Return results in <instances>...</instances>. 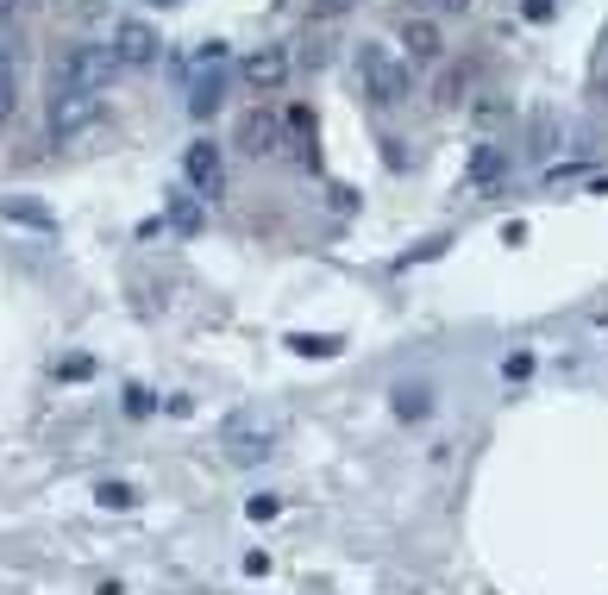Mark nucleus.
<instances>
[{
    "instance_id": "nucleus-7",
    "label": "nucleus",
    "mask_w": 608,
    "mask_h": 595,
    "mask_svg": "<svg viewBox=\"0 0 608 595\" xmlns=\"http://www.w3.org/2000/svg\"><path fill=\"white\" fill-rule=\"evenodd\" d=\"M283 119H276V113H264V107H251L245 119H239V151H251V157H276V151H283Z\"/></svg>"
},
{
    "instance_id": "nucleus-3",
    "label": "nucleus",
    "mask_w": 608,
    "mask_h": 595,
    "mask_svg": "<svg viewBox=\"0 0 608 595\" xmlns=\"http://www.w3.org/2000/svg\"><path fill=\"white\" fill-rule=\"evenodd\" d=\"M101 119V94H88V88H57L51 94V138L63 145V138H76L82 126H95Z\"/></svg>"
},
{
    "instance_id": "nucleus-1",
    "label": "nucleus",
    "mask_w": 608,
    "mask_h": 595,
    "mask_svg": "<svg viewBox=\"0 0 608 595\" xmlns=\"http://www.w3.org/2000/svg\"><path fill=\"white\" fill-rule=\"evenodd\" d=\"M358 82H364V94H370L377 107H402L408 94H414L408 63H395L383 44H358Z\"/></svg>"
},
{
    "instance_id": "nucleus-17",
    "label": "nucleus",
    "mask_w": 608,
    "mask_h": 595,
    "mask_svg": "<svg viewBox=\"0 0 608 595\" xmlns=\"http://www.w3.org/2000/svg\"><path fill=\"white\" fill-rule=\"evenodd\" d=\"M464 82H471V69H464V63H452L446 76H439V88H433V101H439V107H458V101H464Z\"/></svg>"
},
{
    "instance_id": "nucleus-16",
    "label": "nucleus",
    "mask_w": 608,
    "mask_h": 595,
    "mask_svg": "<svg viewBox=\"0 0 608 595\" xmlns=\"http://www.w3.org/2000/svg\"><path fill=\"white\" fill-rule=\"evenodd\" d=\"M289 351H301V357H339L345 345L333 339V332H289Z\"/></svg>"
},
{
    "instance_id": "nucleus-2",
    "label": "nucleus",
    "mask_w": 608,
    "mask_h": 595,
    "mask_svg": "<svg viewBox=\"0 0 608 595\" xmlns=\"http://www.w3.org/2000/svg\"><path fill=\"white\" fill-rule=\"evenodd\" d=\"M120 57H113V44H69L63 63H57V88H88V94H101L113 76H120Z\"/></svg>"
},
{
    "instance_id": "nucleus-29",
    "label": "nucleus",
    "mask_w": 608,
    "mask_h": 595,
    "mask_svg": "<svg viewBox=\"0 0 608 595\" xmlns=\"http://www.w3.org/2000/svg\"><path fill=\"white\" fill-rule=\"evenodd\" d=\"M326 195H333V213H352V207H358V195H352V188H339V182L326 188Z\"/></svg>"
},
{
    "instance_id": "nucleus-33",
    "label": "nucleus",
    "mask_w": 608,
    "mask_h": 595,
    "mask_svg": "<svg viewBox=\"0 0 608 595\" xmlns=\"http://www.w3.org/2000/svg\"><path fill=\"white\" fill-rule=\"evenodd\" d=\"M602 44H608V32H602Z\"/></svg>"
},
{
    "instance_id": "nucleus-10",
    "label": "nucleus",
    "mask_w": 608,
    "mask_h": 595,
    "mask_svg": "<svg viewBox=\"0 0 608 595\" xmlns=\"http://www.w3.org/2000/svg\"><path fill=\"white\" fill-rule=\"evenodd\" d=\"M402 51L414 63H439V57H446V38H439L433 19H408V26H402Z\"/></svg>"
},
{
    "instance_id": "nucleus-32",
    "label": "nucleus",
    "mask_w": 608,
    "mask_h": 595,
    "mask_svg": "<svg viewBox=\"0 0 608 595\" xmlns=\"http://www.w3.org/2000/svg\"><path fill=\"white\" fill-rule=\"evenodd\" d=\"M157 7H170V0H157Z\"/></svg>"
},
{
    "instance_id": "nucleus-8",
    "label": "nucleus",
    "mask_w": 608,
    "mask_h": 595,
    "mask_svg": "<svg viewBox=\"0 0 608 595\" xmlns=\"http://www.w3.org/2000/svg\"><path fill=\"white\" fill-rule=\"evenodd\" d=\"M113 57H120L126 69L157 63V32L145 26V19H120V26H113Z\"/></svg>"
},
{
    "instance_id": "nucleus-13",
    "label": "nucleus",
    "mask_w": 608,
    "mask_h": 595,
    "mask_svg": "<svg viewBox=\"0 0 608 595\" xmlns=\"http://www.w3.org/2000/svg\"><path fill=\"white\" fill-rule=\"evenodd\" d=\"M508 163H514L508 145H477V157H471V182H477V188H496Z\"/></svg>"
},
{
    "instance_id": "nucleus-14",
    "label": "nucleus",
    "mask_w": 608,
    "mask_h": 595,
    "mask_svg": "<svg viewBox=\"0 0 608 595\" xmlns=\"http://www.w3.org/2000/svg\"><path fill=\"white\" fill-rule=\"evenodd\" d=\"M433 414V389L427 383H402L395 389V420H427Z\"/></svg>"
},
{
    "instance_id": "nucleus-15",
    "label": "nucleus",
    "mask_w": 608,
    "mask_h": 595,
    "mask_svg": "<svg viewBox=\"0 0 608 595\" xmlns=\"http://www.w3.org/2000/svg\"><path fill=\"white\" fill-rule=\"evenodd\" d=\"M552 151H558V119H552V113H533V138H527V157H533V163H546Z\"/></svg>"
},
{
    "instance_id": "nucleus-22",
    "label": "nucleus",
    "mask_w": 608,
    "mask_h": 595,
    "mask_svg": "<svg viewBox=\"0 0 608 595\" xmlns=\"http://www.w3.org/2000/svg\"><path fill=\"white\" fill-rule=\"evenodd\" d=\"M358 0H314L308 7V26H326V19H339V13H352Z\"/></svg>"
},
{
    "instance_id": "nucleus-21",
    "label": "nucleus",
    "mask_w": 608,
    "mask_h": 595,
    "mask_svg": "<svg viewBox=\"0 0 608 595\" xmlns=\"http://www.w3.org/2000/svg\"><path fill=\"white\" fill-rule=\"evenodd\" d=\"M13 101H19V69L7 63V51H0V119L13 113Z\"/></svg>"
},
{
    "instance_id": "nucleus-30",
    "label": "nucleus",
    "mask_w": 608,
    "mask_h": 595,
    "mask_svg": "<svg viewBox=\"0 0 608 595\" xmlns=\"http://www.w3.org/2000/svg\"><path fill=\"white\" fill-rule=\"evenodd\" d=\"M439 13H471V0H433Z\"/></svg>"
},
{
    "instance_id": "nucleus-12",
    "label": "nucleus",
    "mask_w": 608,
    "mask_h": 595,
    "mask_svg": "<svg viewBox=\"0 0 608 595\" xmlns=\"http://www.w3.org/2000/svg\"><path fill=\"white\" fill-rule=\"evenodd\" d=\"M220 101H226V69H207V76L189 82V113H195V119L220 113Z\"/></svg>"
},
{
    "instance_id": "nucleus-19",
    "label": "nucleus",
    "mask_w": 608,
    "mask_h": 595,
    "mask_svg": "<svg viewBox=\"0 0 608 595\" xmlns=\"http://www.w3.org/2000/svg\"><path fill=\"white\" fill-rule=\"evenodd\" d=\"M95 502H101L107 514H113V508H120V514H126V508H138V489H132V483H113V476H107V483L95 489Z\"/></svg>"
},
{
    "instance_id": "nucleus-25",
    "label": "nucleus",
    "mask_w": 608,
    "mask_h": 595,
    "mask_svg": "<svg viewBox=\"0 0 608 595\" xmlns=\"http://www.w3.org/2000/svg\"><path fill=\"white\" fill-rule=\"evenodd\" d=\"M151 408H157V401H151V389H138V383H132V389H126V414H132V420H145Z\"/></svg>"
},
{
    "instance_id": "nucleus-6",
    "label": "nucleus",
    "mask_w": 608,
    "mask_h": 595,
    "mask_svg": "<svg viewBox=\"0 0 608 595\" xmlns=\"http://www.w3.org/2000/svg\"><path fill=\"white\" fill-rule=\"evenodd\" d=\"M289 69H295L289 44H264V51H251V57L239 63V76H245V88H251V94H276V88L289 82Z\"/></svg>"
},
{
    "instance_id": "nucleus-31",
    "label": "nucleus",
    "mask_w": 608,
    "mask_h": 595,
    "mask_svg": "<svg viewBox=\"0 0 608 595\" xmlns=\"http://www.w3.org/2000/svg\"><path fill=\"white\" fill-rule=\"evenodd\" d=\"M38 0H0V13H32Z\"/></svg>"
},
{
    "instance_id": "nucleus-23",
    "label": "nucleus",
    "mask_w": 608,
    "mask_h": 595,
    "mask_svg": "<svg viewBox=\"0 0 608 595\" xmlns=\"http://www.w3.org/2000/svg\"><path fill=\"white\" fill-rule=\"evenodd\" d=\"M446 245H452V238H427V245H414V251H408V257H402V264H395V270H414V264H427V257H439Z\"/></svg>"
},
{
    "instance_id": "nucleus-18",
    "label": "nucleus",
    "mask_w": 608,
    "mask_h": 595,
    "mask_svg": "<svg viewBox=\"0 0 608 595\" xmlns=\"http://www.w3.org/2000/svg\"><path fill=\"white\" fill-rule=\"evenodd\" d=\"M471 119L489 132V126H502V119H514V101H502V94H483V101L471 107Z\"/></svg>"
},
{
    "instance_id": "nucleus-27",
    "label": "nucleus",
    "mask_w": 608,
    "mask_h": 595,
    "mask_svg": "<svg viewBox=\"0 0 608 595\" xmlns=\"http://www.w3.org/2000/svg\"><path fill=\"white\" fill-rule=\"evenodd\" d=\"M521 13L533 19V26H546V19L558 13V0H521Z\"/></svg>"
},
{
    "instance_id": "nucleus-26",
    "label": "nucleus",
    "mask_w": 608,
    "mask_h": 595,
    "mask_svg": "<svg viewBox=\"0 0 608 595\" xmlns=\"http://www.w3.org/2000/svg\"><path fill=\"white\" fill-rule=\"evenodd\" d=\"M245 514H251V520H276V514H283V502H276V495H251Z\"/></svg>"
},
{
    "instance_id": "nucleus-4",
    "label": "nucleus",
    "mask_w": 608,
    "mask_h": 595,
    "mask_svg": "<svg viewBox=\"0 0 608 595\" xmlns=\"http://www.w3.org/2000/svg\"><path fill=\"white\" fill-rule=\"evenodd\" d=\"M182 176H189V188H195L201 201L226 195V157H220V145H214V138H195V145L182 151Z\"/></svg>"
},
{
    "instance_id": "nucleus-9",
    "label": "nucleus",
    "mask_w": 608,
    "mask_h": 595,
    "mask_svg": "<svg viewBox=\"0 0 608 595\" xmlns=\"http://www.w3.org/2000/svg\"><path fill=\"white\" fill-rule=\"evenodd\" d=\"M0 220H13V226H32V232H57V213L32 201V195H0Z\"/></svg>"
},
{
    "instance_id": "nucleus-11",
    "label": "nucleus",
    "mask_w": 608,
    "mask_h": 595,
    "mask_svg": "<svg viewBox=\"0 0 608 595\" xmlns=\"http://www.w3.org/2000/svg\"><path fill=\"white\" fill-rule=\"evenodd\" d=\"M163 220H170L182 238H195L201 226H207V213H201V195L189 188V195H182V188H170V195H163Z\"/></svg>"
},
{
    "instance_id": "nucleus-28",
    "label": "nucleus",
    "mask_w": 608,
    "mask_h": 595,
    "mask_svg": "<svg viewBox=\"0 0 608 595\" xmlns=\"http://www.w3.org/2000/svg\"><path fill=\"white\" fill-rule=\"evenodd\" d=\"M88 370H95V364H88V357H63V364H57V376H69V383H82Z\"/></svg>"
},
{
    "instance_id": "nucleus-24",
    "label": "nucleus",
    "mask_w": 608,
    "mask_h": 595,
    "mask_svg": "<svg viewBox=\"0 0 608 595\" xmlns=\"http://www.w3.org/2000/svg\"><path fill=\"white\" fill-rule=\"evenodd\" d=\"M502 376H508V383H521V376H533V351H508V357H502Z\"/></svg>"
},
{
    "instance_id": "nucleus-5",
    "label": "nucleus",
    "mask_w": 608,
    "mask_h": 595,
    "mask_svg": "<svg viewBox=\"0 0 608 595\" xmlns=\"http://www.w3.org/2000/svg\"><path fill=\"white\" fill-rule=\"evenodd\" d=\"M270 439H276V433H270V420H257V414L226 420V458L239 464V470H245V464H264L270 451H276Z\"/></svg>"
},
{
    "instance_id": "nucleus-20",
    "label": "nucleus",
    "mask_w": 608,
    "mask_h": 595,
    "mask_svg": "<svg viewBox=\"0 0 608 595\" xmlns=\"http://www.w3.org/2000/svg\"><path fill=\"white\" fill-rule=\"evenodd\" d=\"M226 57H232V51H226V44H220V38H207V44H201V51L189 57V76H207V69H226Z\"/></svg>"
}]
</instances>
